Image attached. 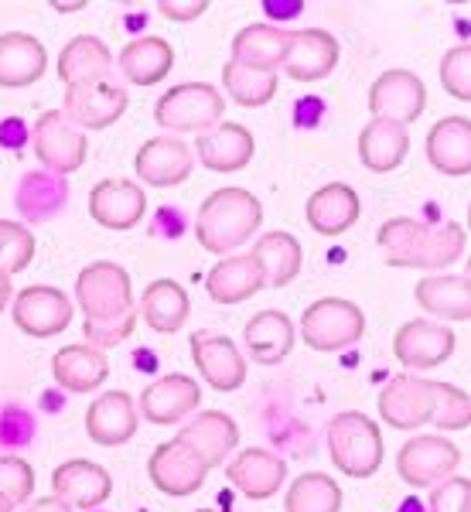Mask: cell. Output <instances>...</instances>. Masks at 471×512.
Returning <instances> with one entry per match:
<instances>
[{"label":"cell","instance_id":"6da1fadb","mask_svg":"<svg viewBox=\"0 0 471 512\" xmlns=\"http://www.w3.org/2000/svg\"><path fill=\"white\" fill-rule=\"evenodd\" d=\"M379 250L390 267H417V270H444L465 253L468 233L461 222L427 226V222L396 216L379 226Z\"/></svg>","mask_w":471,"mask_h":512},{"label":"cell","instance_id":"7a4b0ae2","mask_svg":"<svg viewBox=\"0 0 471 512\" xmlns=\"http://www.w3.org/2000/svg\"><path fill=\"white\" fill-rule=\"evenodd\" d=\"M263 222L260 198L246 188H219L202 202L195 219V236L205 253L233 256Z\"/></svg>","mask_w":471,"mask_h":512},{"label":"cell","instance_id":"3957f363","mask_svg":"<svg viewBox=\"0 0 471 512\" xmlns=\"http://www.w3.org/2000/svg\"><path fill=\"white\" fill-rule=\"evenodd\" d=\"M76 304L82 308L86 325L117 328L137 321L134 308V284L123 267L110 260H96L76 277Z\"/></svg>","mask_w":471,"mask_h":512},{"label":"cell","instance_id":"277c9868","mask_svg":"<svg viewBox=\"0 0 471 512\" xmlns=\"http://www.w3.org/2000/svg\"><path fill=\"white\" fill-rule=\"evenodd\" d=\"M328 454L332 465L349 478H369L383 465V434L373 417L345 410L328 424Z\"/></svg>","mask_w":471,"mask_h":512},{"label":"cell","instance_id":"5b68a950","mask_svg":"<svg viewBox=\"0 0 471 512\" xmlns=\"http://www.w3.org/2000/svg\"><path fill=\"white\" fill-rule=\"evenodd\" d=\"M222 113H226L222 93L209 82H181L154 106L157 127L171 130V134H205L222 123Z\"/></svg>","mask_w":471,"mask_h":512},{"label":"cell","instance_id":"8992f818","mask_svg":"<svg viewBox=\"0 0 471 512\" xmlns=\"http://www.w3.org/2000/svg\"><path fill=\"white\" fill-rule=\"evenodd\" d=\"M304 345L318 352H342L366 335V315L345 297H321L301 318Z\"/></svg>","mask_w":471,"mask_h":512},{"label":"cell","instance_id":"52a82bcc","mask_svg":"<svg viewBox=\"0 0 471 512\" xmlns=\"http://www.w3.org/2000/svg\"><path fill=\"white\" fill-rule=\"evenodd\" d=\"M31 147H35V158L41 161V171L48 175H72L86 164L89 140L79 127H72L59 110L41 113L35 130H31Z\"/></svg>","mask_w":471,"mask_h":512},{"label":"cell","instance_id":"ba28073f","mask_svg":"<svg viewBox=\"0 0 471 512\" xmlns=\"http://www.w3.org/2000/svg\"><path fill=\"white\" fill-rule=\"evenodd\" d=\"M458 465H461L458 444L441 434L413 437L396 454V472H400V478L410 489H434L444 478H451Z\"/></svg>","mask_w":471,"mask_h":512},{"label":"cell","instance_id":"9c48e42d","mask_svg":"<svg viewBox=\"0 0 471 512\" xmlns=\"http://www.w3.org/2000/svg\"><path fill=\"white\" fill-rule=\"evenodd\" d=\"M127 89L113 82H82L65 89L62 117L79 130H106L127 113Z\"/></svg>","mask_w":471,"mask_h":512},{"label":"cell","instance_id":"30bf717a","mask_svg":"<svg viewBox=\"0 0 471 512\" xmlns=\"http://www.w3.org/2000/svg\"><path fill=\"white\" fill-rule=\"evenodd\" d=\"M427 106V86L420 82V76H413L410 69H390L383 72L373 89H369V110L373 120H390L400 127L420 120Z\"/></svg>","mask_w":471,"mask_h":512},{"label":"cell","instance_id":"8fae6325","mask_svg":"<svg viewBox=\"0 0 471 512\" xmlns=\"http://www.w3.org/2000/svg\"><path fill=\"white\" fill-rule=\"evenodd\" d=\"M379 417L396 431H417L434 417V383L420 376H393L379 393Z\"/></svg>","mask_w":471,"mask_h":512},{"label":"cell","instance_id":"7c38bea8","mask_svg":"<svg viewBox=\"0 0 471 512\" xmlns=\"http://www.w3.org/2000/svg\"><path fill=\"white\" fill-rule=\"evenodd\" d=\"M147 472H151V482L161 489L164 495H175V499H185V495H195L209 478V465L195 454L192 444H185L181 437L161 444L151 461H147Z\"/></svg>","mask_w":471,"mask_h":512},{"label":"cell","instance_id":"4fadbf2b","mask_svg":"<svg viewBox=\"0 0 471 512\" xmlns=\"http://www.w3.org/2000/svg\"><path fill=\"white\" fill-rule=\"evenodd\" d=\"M72 301L59 287L35 284L14 297V325L31 338H52L69 328Z\"/></svg>","mask_w":471,"mask_h":512},{"label":"cell","instance_id":"5bb4252c","mask_svg":"<svg viewBox=\"0 0 471 512\" xmlns=\"http://www.w3.org/2000/svg\"><path fill=\"white\" fill-rule=\"evenodd\" d=\"M454 352V332L441 321L413 318L403 321L400 332L393 335V355L407 369H434L441 362H448Z\"/></svg>","mask_w":471,"mask_h":512},{"label":"cell","instance_id":"9a60e30c","mask_svg":"<svg viewBox=\"0 0 471 512\" xmlns=\"http://www.w3.org/2000/svg\"><path fill=\"white\" fill-rule=\"evenodd\" d=\"M192 359L212 390L233 393L246 383V359H243V352L236 349L233 338L216 335V332H195Z\"/></svg>","mask_w":471,"mask_h":512},{"label":"cell","instance_id":"2e32d148","mask_svg":"<svg viewBox=\"0 0 471 512\" xmlns=\"http://www.w3.org/2000/svg\"><path fill=\"white\" fill-rule=\"evenodd\" d=\"M52 492H55V499H62L69 509L89 512V509L103 506L113 495V478L103 465H96V461L72 458L52 472Z\"/></svg>","mask_w":471,"mask_h":512},{"label":"cell","instance_id":"e0dca14e","mask_svg":"<svg viewBox=\"0 0 471 512\" xmlns=\"http://www.w3.org/2000/svg\"><path fill=\"white\" fill-rule=\"evenodd\" d=\"M338 65V41L321 28L287 31V48L280 69L294 82H318Z\"/></svg>","mask_w":471,"mask_h":512},{"label":"cell","instance_id":"ac0fdd59","mask_svg":"<svg viewBox=\"0 0 471 512\" xmlns=\"http://www.w3.org/2000/svg\"><path fill=\"white\" fill-rule=\"evenodd\" d=\"M147 212V195L127 178H106L89 192V216L103 229H134Z\"/></svg>","mask_w":471,"mask_h":512},{"label":"cell","instance_id":"d6986e66","mask_svg":"<svg viewBox=\"0 0 471 512\" xmlns=\"http://www.w3.org/2000/svg\"><path fill=\"white\" fill-rule=\"evenodd\" d=\"M202 403V386L185 373L161 376L140 393V417H147L151 424H178L188 414H195V407Z\"/></svg>","mask_w":471,"mask_h":512},{"label":"cell","instance_id":"ffe728a7","mask_svg":"<svg viewBox=\"0 0 471 512\" xmlns=\"http://www.w3.org/2000/svg\"><path fill=\"white\" fill-rule=\"evenodd\" d=\"M134 168L140 181H147V185L175 188L192 175V151L178 137H151L147 144H140Z\"/></svg>","mask_w":471,"mask_h":512},{"label":"cell","instance_id":"44dd1931","mask_svg":"<svg viewBox=\"0 0 471 512\" xmlns=\"http://www.w3.org/2000/svg\"><path fill=\"white\" fill-rule=\"evenodd\" d=\"M86 434L89 441L103 444V448H117L127 444L137 434V403L130 393L110 390L96 396L93 407L86 410Z\"/></svg>","mask_w":471,"mask_h":512},{"label":"cell","instance_id":"7402d4cb","mask_svg":"<svg viewBox=\"0 0 471 512\" xmlns=\"http://www.w3.org/2000/svg\"><path fill=\"white\" fill-rule=\"evenodd\" d=\"M308 226L321 236H342L359 222L362 202L359 192L345 181H332V185H321L318 192L308 198Z\"/></svg>","mask_w":471,"mask_h":512},{"label":"cell","instance_id":"603a6c76","mask_svg":"<svg viewBox=\"0 0 471 512\" xmlns=\"http://www.w3.org/2000/svg\"><path fill=\"white\" fill-rule=\"evenodd\" d=\"M195 151H198L202 168L239 171L250 164L256 144H253V134L243 127V123H216V127L205 130V134L195 140Z\"/></svg>","mask_w":471,"mask_h":512},{"label":"cell","instance_id":"cb8c5ba5","mask_svg":"<svg viewBox=\"0 0 471 512\" xmlns=\"http://www.w3.org/2000/svg\"><path fill=\"white\" fill-rule=\"evenodd\" d=\"M226 478L236 485L246 499H270L277 495V489L284 485L287 478V465L277 458V454L263 451V448H250V451H239L226 468Z\"/></svg>","mask_w":471,"mask_h":512},{"label":"cell","instance_id":"d4e9b609","mask_svg":"<svg viewBox=\"0 0 471 512\" xmlns=\"http://www.w3.org/2000/svg\"><path fill=\"white\" fill-rule=\"evenodd\" d=\"M48 52L35 35L24 31H7L0 35V86L21 89L45 76Z\"/></svg>","mask_w":471,"mask_h":512},{"label":"cell","instance_id":"484cf974","mask_svg":"<svg viewBox=\"0 0 471 512\" xmlns=\"http://www.w3.org/2000/svg\"><path fill=\"white\" fill-rule=\"evenodd\" d=\"M427 158L441 175L465 178L471 171V120L444 117L427 134Z\"/></svg>","mask_w":471,"mask_h":512},{"label":"cell","instance_id":"4316f807","mask_svg":"<svg viewBox=\"0 0 471 512\" xmlns=\"http://www.w3.org/2000/svg\"><path fill=\"white\" fill-rule=\"evenodd\" d=\"M178 437L185 444H192L195 454L209 465V472H212V468H219L222 461L236 451L239 427H236V420L229 414H222V410H205V414H198Z\"/></svg>","mask_w":471,"mask_h":512},{"label":"cell","instance_id":"83f0119b","mask_svg":"<svg viewBox=\"0 0 471 512\" xmlns=\"http://www.w3.org/2000/svg\"><path fill=\"white\" fill-rule=\"evenodd\" d=\"M52 376L69 393H93L110 376V362L93 345H65L52 359Z\"/></svg>","mask_w":471,"mask_h":512},{"label":"cell","instance_id":"f1b7e54d","mask_svg":"<svg viewBox=\"0 0 471 512\" xmlns=\"http://www.w3.org/2000/svg\"><path fill=\"white\" fill-rule=\"evenodd\" d=\"M410 151V134L407 127L390 120H369L359 134V161L366 164L376 175H386V171H396L403 164Z\"/></svg>","mask_w":471,"mask_h":512},{"label":"cell","instance_id":"f546056e","mask_svg":"<svg viewBox=\"0 0 471 512\" xmlns=\"http://www.w3.org/2000/svg\"><path fill=\"white\" fill-rule=\"evenodd\" d=\"M243 342L250 359L274 366V362H284L294 349V325L284 311H260V315L246 321Z\"/></svg>","mask_w":471,"mask_h":512},{"label":"cell","instance_id":"4dcf8cb0","mask_svg":"<svg viewBox=\"0 0 471 512\" xmlns=\"http://www.w3.org/2000/svg\"><path fill=\"white\" fill-rule=\"evenodd\" d=\"M205 287H209V297L216 304H239L256 291H263V277L250 253H233L222 256L216 267L209 270Z\"/></svg>","mask_w":471,"mask_h":512},{"label":"cell","instance_id":"1f68e13d","mask_svg":"<svg viewBox=\"0 0 471 512\" xmlns=\"http://www.w3.org/2000/svg\"><path fill=\"white\" fill-rule=\"evenodd\" d=\"M253 263L260 267L263 287H287L301 274L304 250L291 233H267L253 246Z\"/></svg>","mask_w":471,"mask_h":512},{"label":"cell","instance_id":"d6a6232c","mask_svg":"<svg viewBox=\"0 0 471 512\" xmlns=\"http://www.w3.org/2000/svg\"><path fill=\"white\" fill-rule=\"evenodd\" d=\"M113 55L93 35H79L59 52V79L69 86H82V82H103L110 76Z\"/></svg>","mask_w":471,"mask_h":512},{"label":"cell","instance_id":"836d02e7","mask_svg":"<svg viewBox=\"0 0 471 512\" xmlns=\"http://www.w3.org/2000/svg\"><path fill=\"white\" fill-rule=\"evenodd\" d=\"M417 304L427 315L441 321H468L471 318V287L465 274L424 277L417 284Z\"/></svg>","mask_w":471,"mask_h":512},{"label":"cell","instance_id":"e575fe53","mask_svg":"<svg viewBox=\"0 0 471 512\" xmlns=\"http://www.w3.org/2000/svg\"><path fill=\"white\" fill-rule=\"evenodd\" d=\"M171 65H175V48L157 35L134 38L120 52V69L134 86H154V82L168 76Z\"/></svg>","mask_w":471,"mask_h":512},{"label":"cell","instance_id":"d590c367","mask_svg":"<svg viewBox=\"0 0 471 512\" xmlns=\"http://www.w3.org/2000/svg\"><path fill=\"white\" fill-rule=\"evenodd\" d=\"M284 48H287V31L277 24H246L243 31H236L233 38V59L250 65L260 72H277L284 62Z\"/></svg>","mask_w":471,"mask_h":512},{"label":"cell","instance_id":"8d00e7d4","mask_svg":"<svg viewBox=\"0 0 471 512\" xmlns=\"http://www.w3.org/2000/svg\"><path fill=\"white\" fill-rule=\"evenodd\" d=\"M140 308H144V321L154 332L175 335L188 321L192 301H188L185 287L178 280H154V284H147L144 297H140Z\"/></svg>","mask_w":471,"mask_h":512},{"label":"cell","instance_id":"74e56055","mask_svg":"<svg viewBox=\"0 0 471 512\" xmlns=\"http://www.w3.org/2000/svg\"><path fill=\"white\" fill-rule=\"evenodd\" d=\"M69 198V185L48 171H28L18 185V209L28 222H48Z\"/></svg>","mask_w":471,"mask_h":512},{"label":"cell","instance_id":"f35d334b","mask_svg":"<svg viewBox=\"0 0 471 512\" xmlns=\"http://www.w3.org/2000/svg\"><path fill=\"white\" fill-rule=\"evenodd\" d=\"M287 512H338L342 509V489L332 482V475L308 472L287 489Z\"/></svg>","mask_w":471,"mask_h":512},{"label":"cell","instance_id":"ab89813d","mask_svg":"<svg viewBox=\"0 0 471 512\" xmlns=\"http://www.w3.org/2000/svg\"><path fill=\"white\" fill-rule=\"evenodd\" d=\"M222 82H226L229 96L243 106H267L277 96V72H260L250 65L229 59L222 65Z\"/></svg>","mask_w":471,"mask_h":512},{"label":"cell","instance_id":"60d3db41","mask_svg":"<svg viewBox=\"0 0 471 512\" xmlns=\"http://www.w3.org/2000/svg\"><path fill=\"white\" fill-rule=\"evenodd\" d=\"M31 260H35V236H31V229L21 226V222L0 219V270L7 277L21 274Z\"/></svg>","mask_w":471,"mask_h":512},{"label":"cell","instance_id":"b9f144b4","mask_svg":"<svg viewBox=\"0 0 471 512\" xmlns=\"http://www.w3.org/2000/svg\"><path fill=\"white\" fill-rule=\"evenodd\" d=\"M434 424L441 431H465L471 424V400L451 383H434Z\"/></svg>","mask_w":471,"mask_h":512},{"label":"cell","instance_id":"7bdbcfd3","mask_svg":"<svg viewBox=\"0 0 471 512\" xmlns=\"http://www.w3.org/2000/svg\"><path fill=\"white\" fill-rule=\"evenodd\" d=\"M35 492V468L24 458H0V495H4L11 506L31 499Z\"/></svg>","mask_w":471,"mask_h":512},{"label":"cell","instance_id":"ee69618b","mask_svg":"<svg viewBox=\"0 0 471 512\" xmlns=\"http://www.w3.org/2000/svg\"><path fill=\"white\" fill-rule=\"evenodd\" d=\"M441 86L454 99H471V45H454L441 59Z\"/></svg>","mask_w":471,"mask_h":512},{"label":"cell","instance_id":"f6af8a7d","mask_svg":"<svg viewBox=\"0 0 471 512\" xmlns=\"http://www.w3.org/2000/svg\"><path fill=\"white\" fill-rule=\"evenodd\" d=\"M427 506H431V512H471V482L461 475L444 478L441 485L431 489Z\"/></svg>","mask_w":471,"mask_h":512},{"label":"cell","instance_id":"bcb514c9","mask_svg":"<svg viewBox=\"0 0 471 512\" xmlns=\"http://www.w3.org/2000/svg\"><path fill=\"white\" fill-rule=\"evenodd\" d=\"M157 11L168 21H195L209 11V4L205 0H164V4H157Z\"/></svg>","mask_w":471,"mask_h":512},{"label":"cell","instance_id":"7dc6e473","mask_svg":"<svg viewBox=\"0 0 471 512\" xmlns=\"http://www.w3.org/2000/svg\"><path fill=\"white\" fill-rule=\"evenodd\" d=\"M28 512H72V509L65 506L62 499H55V495H48V499H38L35 506H31Z\"/></svg>","mask_w":471,"mask_h":512},{"label":"cell","instance_id":"c3c4849f","mask_svg":"<svg viewBox=\"0 0 471 512\" xmlns=\"http://www.w3.org/2000/svg\"><path fill=\"white\" fill-rule=\"evenodd\" d=\"M7 304H11V277L0 270V311H4Z\"/></svg>","mask_w":471,"mask_h":512},{"label":"cell","instance_id":"681fc988","mask_svg":"<svg viewBox=\"0 0 471 512\" xmlns=\"http://www.w3.org/2000/svg\"><path fill=\"white\" fill-rule=\"evenodd\" d=\"M267 11H270V18H294V14H297V7H280V4H267Z\"/></svg>","mask_w":471,"mask_h":512},{"label":"cell","instance_id":"f907efd6","mask_svg":"<svg viewBox=\"0 0 471 512\" xmlns=\"http://www.w3.org/2000/svg\"><path fill=\"white\" fill-rule=\"evenodd\" d=\"M55 11H79L82 7V0H69V4H52Z\"/></svg>","mask_w":471,"mask_h":512},{"label":"cell","instance_id":"816d5d0a","mask_svg":"<svg viewBox=\"0 0 471 512\" xmlns=\"http://www.w3.org/2000/svg\"><path fill=\"white\" fill-rule=\"evenodd\" d=\"M0 512H14V506H11V502L4 499V495H0Z\"/></svg>","mask_w":471,"mask_h":512},{"label":"cell","instance_id":"f5cc1de1","mask_svg":"<svg viewBox=\"0 0 471 512\" xmlns=\"http://www.w3.org/2000/svg\"><path fill=\"white\" fill-rule=\"evenodd\" d=\"M198 512H216V509H198Z\"/></svg>","mask_w":471,"mask_h":512}]
</instances>
